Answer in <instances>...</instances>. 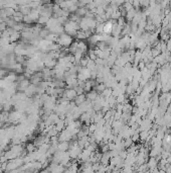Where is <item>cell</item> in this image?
Returning <instances> with one entry per match:
<instances>
[{"mask_svg": "<svg viewBox=\"0 0 171 173\" xmlns=\"http://www.w3.org/2000/svg\"><path fill=\"white\" fill-rule=\"evenodd\" d=\"M63 29H65V33H68V36H70L72 38H76L77 31H80V26L79 22L72 21V20L68 19L67 22L63 26Z\"/></svg>", "mask_w": 171, "mask_h": 173, "instance_id": "1", "label": "cell"}, {"mask_svg": "<svg viewBox=\"0 0 171 173\" xmlns=\"http://www.w3.org/2000/svg\"><path fill=\"white\" fill-rule=\"evenodd\" d=\"M72 43H74V38L68 36V33H63V35H61L58 36V44L60 45L61 48H63V49H68Z\"/></svg>", "mask_w": 171, "mask_h": 173, "instance_id": "2", "label": "cell"}, {"mask_svg": "<svg viewBox=\"0 0 171 173\" xmlns=\"http://www.w3.org/2000/svg\"><path fill=\"white\" fill-rule=\"evenodd\" d=\"M24 165V161L22 157H18L13 160H10L7 162V166H6V171H13L16 170L18 168L22 167Z\"/></svg>", "mask_w": 171, "mask_h": 173, "instance_id": "3", "label": "cell"}, {"mask_svg": "<svg viewBox=\"0 0 171 173\" xmlns=\"http://www.w3.org/2000/svg\"><path fill=\"white\" fill-rule=\"evenodd\" d=\"M77 78L79 81H83L86 82L91 79V71L88 69V68H81L80 71L77 72Z\"/></svg>", "mask_w": 171, "mask_h": 173, "instance_id": "4", "label": "cell"}, {"mask_svg": "<svg viewBox=\"0 0 171 173\" xmlns=\"http://www.w3.org/2000/svg\"><path fill=\"white\" fill-rule=\"evenodd\" d=\"M47 168L49 169L51 173H63L65 171V169H67L65 166L61 165V164H56V163H52V162L49 164Z\"/></svg>", "mask_w": 171, "mask_h": 173, "instance_id": "5", "label": "cell"}, {"mask_svg": "<svg viewBox=\"0 0 171 173\" xmlns=\"http://www.w3.org/2000/svg\"><path fill=\"white\" fill-rule=\"evenodd\" d=\"M58 142H70L72 139V136L70 132L65 129L63 132H61V133L58 134Z\"/></svg>", "mask_w": 171, "mask_h": 173, "instance_id": "6", "label": "cell"}, {"mask_svg": "<svg viewBox=\"0 0 171 173\" xmlns=\"http://www.w3.org/2000/svg\"><path fill=\"white\" fill-rule=\"evenodd\" d=\"M77 96V92L75 89H70V88H67L63 92V96L61 97H65V99H68V101H74L76 99V97Z\"/></svg>", "mask_w": 171, "mask_h": 173, "instance_id": "7", "label": "cell"}, {"mask_svg": "<svg viewBox=\"0 0 171 173\" xmlns=\"http://www.w3.org/2000/svg\"><path fill=\"white\" fill-rule=\"evenodd\" d=\"M16 83H17V91H19V92H24L26 90V88L30 85V81L28 79H24V80L20 82H16Z\"/></svg>", "mask_w": 171, "mask_h": 173, "instance_id": "8", "label": "cell"}, {"mask_svg": "<svg viewBox=\"0 0 171 173\" xmlns=\"http://www.w3.org/2000/svg\"><path fill=\"white\" fill-rule=\"evenodd\" d=\"M92 154H93V153L90 151V150H88V149H84L83 151H82L81 155H80L79 160L81 161L82 163L86 162V161H88L89 159H90V157H91V155H92Z\"/></svg>", "mask_w": 171, "mask_h": 173, "instance_id": "9", "label": "cell"}, {"mask_svg": "<svg viewBox=\"0 0 171 173\" xmlns=\"http://www.w3.org/2000/svg\"><path fill=\"white\" fill-rule=\"evenodd\" d=\"M147 166H148L149 171H153V170L158 168V161L156 160V158L149 157V159H148V161H147Z\"/></svg>", "mask_w": 171, "mask_h": 173, "instance_id": "10", "label": "cell"}, {"mask_svg": "<svg viewBox=\"0 0 171 173\" xmlns=\"http://www.w3.org/2000/svg\"><path fill=\"white\" fill-rule=\"evenodd\" d=\"M122 29H123V27L120 26L118 23L113 24V29H112V33H111L112 36H113V38H120V36H121V33H122Z\"/></svg>", "mask_w": 171, "mask_h": 173, "instance_id": "11", "label": "cell"}, {"mask_svg": "<svg viewBox=\"0 0 171 173\" xmlns=\"http://www.w3.org/2000/svg\"><path fill=\"white\" fill-rule=\"evenodd\" d=\"M24 93H25V95L28 98H31V97L36 94V86L33 85V84H30V85L26 88V90L24 91Z\"/></svg>", "mask_w": 171, "mask_h": 173, "instance_id": "12", "label": "cell"}, {"mask_svg": "<svg viewBox=\"0 0 171 173\" xmlns=\"http://www.w3.org/2000/svg\"><path fill=\"white\" fill-rule=\"evenodd\" d=\"M39 16H40V13H39V11H38V9H31L30 13L28 14V17L30 18L33 23L34 22H37Z\"/></svg>", "mask_w": 171, "mask_h": 173, "instance_id": "13", "label": "cell"}, {"mask_svg": "<svg viewBox=\"0 0 171 173\" xmlns=\"http://www.w3.org/2000/svg\"><path fill=\"white\" fill-rule=\"evenodd\" d=\"M89 44L91 46H97L99 44L100 42H101V35H97V33H94L92 36H91L90 38H89Z\"/></svg>", "mask_w": 171, "mask_h": 173, "instance_id": "14", "label": "cell"}, {"mask_svg": "<svg viewBox=\"0 0 171 173\" xmlns=\"http://www.w3.org/2000/svg\"><path fill=\"white\" fill-rule=\"evenodd\" d=\"M110 159H111V157H110V155H109V152H107V153H103L102 157H101V160H100V163L104 166H108L109 164H110Z\"/></svg>", "mask_w": 171, "mask_h": 173, "instance_id": "15", "label": "cell"}, {"mask_svg": "<svg viewBox=\"0 0 171 173\" xmlns=\"http://www.w3.org/2000/svg\"><path fill=\"white\" fill-rule=\"evenodd\" d=\"M98 96H99V94H98L97 91L94 89H93L92 91H90L89 93H86L87 100H89V101H91V102L95 101V100L98 98Z\"/></svg>", "mask_w": 171, "mask_h": 173, "instance_id": "16", "label": "cell"}, {"mask_svg": "<svg viewBox=\"0 0 171 173\" xmlns=\"http://www.w3.org/2000/svg\"><path fill=\"white\" fill-rule=\"evenodd\" d=\"M70 149V142H60L58 145V150L61 152H68Z\"/></svg>", "mask_w": 171, "mask_h": 173, "instance_id": "17", "label": "cell"}, {"mask_svg": "<svg viewBox=\"0 0 171 173\" xmlns=\"http://www.w3.org/2000/svg\"><path fill=\"white\" fill-rule=\"evenodd\" d=\"M65 127H67V126H65V122L63 120H60L56 125H54V127H56V130L58 132V133L63 132V130L65 129Z\"/></svg>", "mask_w": 171, "mask_h": 173, "instance_id": "18", "label": "cell"}, {"mask_svg": "<svg viewBox=\"0 0 171 173\" xmlns=\"http://www.w3.org/2000/svg\"><path fill=\"white\" fill-rule=\"evenodd\" d=\"M86 100H87L86 94H82V95H77L74 101H75V103H76L77 106H80L81 104H83L84 102L86 101Z\"/></svg>", "mask_w": 171, "mask_h": 173, "instance_id": "19", "label": "cell"}, {"mask_svg": "<svg viewBox=\"0 0 171 173\" xmlns=\"http://www.w3.org/2000/svg\"><path fill=\"white\" fill-rule=\"evenodd\" d=\"M136 14V10L135 9H131L130 11H128V12L126 13V16H125V19H126L127 22H132V20H133L134 16H135Z\"/></svg>", "mask_w": 171, "mask_h": 173, "instance_id": "20", "label": "cell"}, {"mask_svg": "<svg viewBox=\"0 0 171 173\" xmlns=\"http://www.w3.org/2000/svg\"><path fill=\"white\" fill-rule=\"evenodd\" d=\"M8 118H9V112L4 110L0 112V122L2 125L5 124V122H8Z\"/></svg>", "mask_w": 171, "mask_h": 173, "instance_id": "21", "label": "cell"}, {"mask_svg": "<svg viewBox=\"0 0 171 173\" xmlns=\"http://www.w3.org/2000/svg\"><path fill=\"white\" fill-rule=\"evenodd\" d=\"M20 38H21L20 33H14L13 35H11L10 36H9V41H10L11 44H15V43H16L17 41H19Z\"/></svg>", "mask_w": 171, "mask_h": 173, "instance_id": "22", "label": "cell"}, {"mask_svg": "<svg viewBox=\"0 0 171 173\" xmlns=\"http://www.w3.org/2000/svg\"><path fill=\"white\" fill-rule=\"evenodd\" d=\"M134 144V142L132 141V139L131 138H127V139H124V140L122 141V145H123V147H124V149L125 150H127L128 148L131 147L132 145Z\"/></svg>", "mask_w": 171, "mask_h": 173, "instance_id": "23", "label": "cell"}, {"mask_svg": "<svg viewBox=\"0 0 171 173\" xmlns=\"http://www.w3.org/2000/svg\"><path fill=\"white\" fill-rule=\"evenodd\" d=\"M132 109H133V105L131 103H125L123 104V113H132Z\"/></svg>", "mask_w": 171, "mask_h": 173, "instance_id": "24", "label": "cell"}, {"mask_svg": "<svg viewBox=\"0 0 171 173\" xmlns=\"http://www.w3.org/2000/svg\"><path fill=\"white\" fill-rule=\"evenodd\" d=\"M76 38L77 41H85V40H88V38H87L85 31H77V36H76V38Z\"/></svg>", "mask_w": 171, "mask_h": 173, "instance_id": "25", "label": "cell"}, {"mask_svg": "<svg viewBox=\"0 0 171 173\" xmlns=\"http://www.w3.org/2000/svg\"><path fill=\"white\" fill-rule=\"evenodd\" d=\"M106 85H105V83H102V84H97V85L95 86L94 90L97 91L98 94H102L103 91H104L105 89H106Z\"/></svg>", "mask_w": 171, "mask_h": 173, "instance_id": "26", "label": "cell"}, {"mask_svg": "<svg viewBox=\"0 0 171 173\" xmlns=\"http://www.w3.org/2000/svg\"><path fill=\"white\" fill-rule=\"evenodd\" d=\"M36 149H37V148L34 146L33 143H28V144L25 146V150L27 151V153H33V152L36 151Z\"/></svg>", "mask_w": 171, "mask_h": 173, "instance_id": "27", "label": "cell"}, {"mask_svg": "<svg viewBox=\"0 0 171 173\" xmlns=\"http://www.w3.org/2000/svg\"><path fill=\"white\" fill-rule=\"evenodd\" d=\"M89 62H90V58H89L88 55H87V56L83 57V59L81 60V62H80L79 65L81 66L82 68H87V65H88Z\"/></svg>", "mask_w": 171, "mask_h": 173, "instance_id": "28", "label": "cell"}, {"mask_svg": "<svg viewBox=\"0 0 171 173\" xmlns=\"http://www.w3.org/2000/svg\"><path fill=\"white\" fill-rule=\"evenodd\" d=\"M104 23H97V26H96V28H95V33H97V35H102V33H104Z\"/></svg>", "mask_w": 171, "mask_h": 173, "instance_id": "29", "label": "cell"}, {"mask_svg": "<svg viewBox=\"0 0 171 173\" xmlns=\"http://www.w3.org/2000/svg\"><path fill=\"white\" fill-rule=\"evenodd\" d=\"M49 17H46V16H42V15H40L36 23L39 24V26H44V24H46V23H47V21H49Z\"/></svg>", "mask_w": 171, "mask_h": 173, "instance_id": "30", "label": "cell"}, {"mask_svg": "<svg viewBox=\"0 0 171 173\" xmlns=\"http://www.w3.org/2000/svg\"><path fill=\"white\" fill-rule=\"evenodd\" d=\"M112 92H113V89H111V88H106L104 91H103L102 93V96L104 97V98H109L110 96H112Z\"/></svg>", "mask_w": 171, "mask_h": 173, "instance_id": "31", "label": "cell"}, {"mask_svg": "<svg viewBox=\"0 0 171 173\" xmlns=\"http://www.w3.org/2000/svg\"><path fill=\"white\" fill-rule=\"evenodd\" d=\"M148 136H149V132L147 131H142L140 132V141L142 143H145L146 140H147Z\"/></svg>", "mask_w": 171, "mask_h": 173, "instance_id": "32", "label": "cell"}, {"mask_svg": "<svg viewBox=\"0 0 171 173\" xmlns=\"http://www.w3.org/2000/svg\"><path fill=\"white\" fill-rule=\"evenodd\" d=\"M87 68H88V69L90 70L91 72L94 71V70H97V65H96L95 61L90 60V62H89L88 65H87Z\"/></svg>", "mask_w": 171, "mask_h": 173, "instance_id": "33", "label": "cell"}, {"mask_svg": "<svg viewBox=\"0 0 171 173\" xmlns=\"http://www.w3.org/2000/svg\"><path fill=\"white\" fill-rule=\"evenodd\" d=\"M96 131H97V125L91 124L90 126H89V132H90V135H93Z\"/></svg>", "mask_w": 171, "mask_h": 173, "instance_id": "34", "label": "cell"}, {"mask_svg": "<svg viewBox=\"0 0 171 173\" xmlns=\"http://www.w3.org/2000/svg\"><path fill=\"white\" fill-rule=\"evenodd\" d=\"M117 23L119 24L120 26H122V27H124L125 26H126V23H127V21H126V19H125V17H120L119 19L117 20Z\"/></svg>", "mask_w": 171, "mask_h": 173, "instance_id": "35", "label": "cell"}, {"mask_svg": "<svg viewBox=\"0 0 171 173\" xmlns=\"http://www.w3.org/2000/svg\"><path fill=\"white\" fill-rule=\"evenodd\" d=\"M75 90H76L77 94V95H82V94H85V91H84V89L82 87H80V86H77L76 88H74Z\"/></svg>", "mask_w": 171, "mask_h": 173, "instance_id": "36", "label": "cell"}, {"mask_svg": "<svg viewBox=\"0 0 171 173\" xmlns=\"http://www.w3.org/2000/svg\"><path fill=\"white\" fill-rule=\"evenodd\" d=\"M145 67H146V64H145L144 61H141V62L138 64V66H137V68H138V69L140 70V71H141V70L144 69Z\"/></svg>", "mask_w": 171, "mask_h": 173, "instance_id": "37", "label": "cell"}, {"mask_svg": "<svg viewBox=\"0 0 171 173\" xmlns=\"http://www.w3.org/2000/svg\"><path fill=\"white\" fill-rule=\"evenodd\" d=\"M108 146H109V151H113V150H116V144L114 142L108 143Z\"/></svg>", "mask_w": 171, "mask_h": 173, "instance_id": "38", "label": "cell"}, {"mask_svg": "<svg viewBox=\"0 0 171 173\" xmlns=\"http://www.w3.org/2000/svg\"><path fill=\"white\" fill-rule=\"evenodd\" d=\"M166 47H167V52L171 53V38H169V40L166 42Z\"/></svg>", "mask_w": 171, "mask_h": 173, "instance_id": "39", "label": "cell"}, {"mask_svg": "<svg viewBox=\"0 0 171 173\" xmlns=\"http://www.w3.org/2000/svg\"><path fill=\"white\" fill-rule=\"evenodd\" d=\"M1 127H2V124L0 122V129H1Z\"/></svg>", "mask_w": 171, "mask_h": 173, "instance_id": "40", "label": "cell"}, {"mask_svg": "<svg viewBox=\"0 0 171 173\" xmlns=\"http://www.w3.org/2000/svg\"><path fill=\"white\" fill-rule=\"evenodd\" d=\"M2 50V47H1V45H0V51H1Z\"/></svg>", "mask_w": 171, "mask_h": 173, "instance_id": "41", "label": "cell"}]
</instances>
